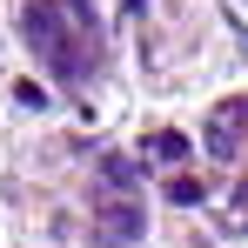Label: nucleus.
Masks as SVG:
<instances>
[{
  "instance_id": "obj_1",
  "label": "nucleus",
  "mask_w": 248,
  "mask_h": 248,
  "mask_svg": "<svg viewBox=\"0 0 248 248\" xmlns=\"http://www.w3.org/2000/svg\"><path fill=\"white\" fill-rule=\"evenodd\" d=\"M101 228H108V242H134V235H141V215H134V208H108V215H101Z\"/></svg>"
}]
</instances>
